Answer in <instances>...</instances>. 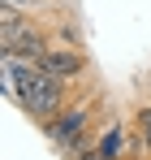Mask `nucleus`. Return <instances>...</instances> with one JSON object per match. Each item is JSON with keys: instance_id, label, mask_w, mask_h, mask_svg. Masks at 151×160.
Segmentation results:
<instances>
[{"instance_id": "2", "label": "nucleus", "mask_w": 151, "mask_h": 160, "mask_svg": "<svg viewBox=\"0 0 151 160\" xmlns=\"http://www.w3.org/2000/svg\"><path fill=\"white\" fill-rule=\"evenodd\" d=\"M39 65L48 74H56V78H78L86 69V56L78 52V48H48V52L39 56Z\"/></svg>"}, {"instance_id": "5", "label": "nucleus", "mask_w": 151, "mask_h": 160, "mask_svg": "<svg viewBox=\"0 0 151 160\" xmlns=\"http://www.w3.org/2000/svg\"><path fill=\"white\" fill-rule=\"evenodd\" d=\"M138 121H143V134H147V147H151V112H138Z\"/></svg>"}, {"instance_id": "6", "label": "nucleus", "mask_w": 151, "mask_h": 160, "mask_svg": "<svg viewBox=\"0 0 151 160\" xmlns=\"http://www.w3.org/2000/svg\"><path fill=\"white\" fill-rule=\"evenodd\" d=\"M4 4H17V9H30V4H39V0H4Z\"/></svg>"}, {"instance_id": "3", "label": "nucleus", "mask_w": 151, "mask_h": 160, "mask_svg": "<svg viewBox=\"0 0 151 160\" xmlns=\"http://www.w3.org/2000/svg\"><path fill=\"white\" fill-rule=\"evenodd\" d=\"M0 48H4V52H17V56H30V61H39V56L48 52V43H43V30H39V26H30V22H26L17 35L0 39Z\"/></svg>"}, {"instance_id": "4", "label": "nucleus", "mask_w": 151, "mask_h": 160, "mask_svg": "<svg viewBox=\"0 0 151 160\" xmlns=\"http://www.w3.org/2000/svg\"><path fill=\"white\" fill-rule=\"evenodd\" d=\"M48 134L61 143V147H69V152H74L78 138H82V112H65V117L48 121Z\"/></svg>"}, {"instance_id": "1", "label": "nucleus", "mask_w": 151, "mask_h": 160, "mask_svg": "<svg viewBox=\"0 0 151 160\" xmlns=\"http://www.w3.org/2000/svg\"><path fill=\"white\" fill-rule=\"evenodd\" d=\"M4 91H9L35 121H43V126L52 121V112L61 108V78L48 74L39 61L17 56V52H4Z\"/></svg>"}]
</instances>
